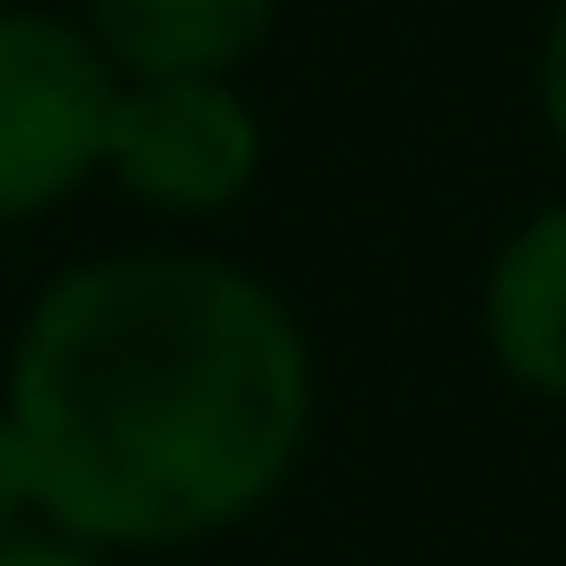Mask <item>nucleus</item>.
Here are the masks:
<instances>
[{
	"instance_id": "f257e3e1",
	"label": "nucleus",
	"mask_w": 566,
	"mask_h": 566,
	"mask_svg": "<svg viewBox=\"0 0 566 566\" xmlns=\"http://www.w3.org/2000/svg\"><path fill=\"white\" fill-rule=\"evenodd\" d=\"M0 416L27 504L88 548H186L248 522L310 442L318 363L292 301L186 248L62 265L9 345Z\"/></svg>"
},
{
	"instance_id": "f03ea898",
	"label": "nucleus",
	"mask_w": 566,
	"mask_h": 566,
	"mask_svg": "<svg viewBox=\"0 0 566 566\" xmlns=\"http://www.w3.org/2000/svg\"><path fill=\"white\" fill-rule=\"evenodd\" d=\"M265 168V115L239 88V71H177V80H115L97 177H115L133 203L212 221L230 212Z\"/></svg>"
},
{
	"instance_id": "7ed1b4c3",
	"label": "nucleus",
	"mask_w": 566,
	"mask_h": 566,
	"mask_svg": "<svg viewBox=\"0 0 566 566\" xmlns=\"http://www.w3.org/2000/svg\"><path fill=\"white\" fill-rule=\"evenodd\" d=\"M115 71L80 18L0 0V230L71 203L97 177Z\"/></svg>"
},
{
	"instance_id": "20e7f679",
	"label": "nucleus",
	"mask_w": 566,
	"mask_h": 566,
	"mask_svg": "<svg viewBox=\"0 0 566 566\" xmlns=\"http://www.w3.org/2000/svg\"><path fill=\"white\" fill-rule=\"evenodd\" d=\"M478 327L522 398L566 407V203H539L531 221L504 230V248L486 256Z\"/></svg>"
},
{
	"instance_id": "39448f33",
	"label": "nucleus",
	"mask_w": 566,
	"mask_h": 566,
	"mask_svg": "<svg viewBox=\"0 0 566 566\" xmlns=\"http://www.w3.org/2000/svg\"><path fill=\"white\" fill-rule=\"evenodd\" d=\"M274 18H283V0H80V27L115 80L239 71L274 35Z\"/></svg>"
},
{
	"instance_id": "423d86ee",
	"label": "nucleus",
	"mask_w": 566,
	"mask_h": 566,
	"mask_svg": "<svg viewBox=\"0 0 566 566\" xmlns=\"http://www.w3.org/2000/svg\"><path fill=\"white\" fill-rule=\"evenodd\" d=\"M531 106H539V124H548V142H557V159H566V0L548 9L539 53H531Z\"/></svg>"
},
{
	"instance_id": "0eeeda50",
	"label": "nucleus",
	"mask_w": 566,
	"mask_h": 566,
	"mask_svg": "<svg viewBox=\"0 0 566 566\" xmlns=\"http://www.w3.org/2000/svg\"><path fill=\"white\" fill-rule=\"evenodd\" d=\"M0 566H106V548L71 531H0Z\"/></svg>"
},
{
	"instance_id": "6e6552de",
	"label": "nucleus",
	"mask_w": 566,
	"mask_h": 566,
	"mask_svg": "<svg viewBox=\"0 0 566 566\" xmlns=\"http://www.w3.org/2000/svg\"><path fill=\"white\" fill-rule=\"evenodd\" d=\"M18 513H27V460H18V433L0 416V531H18Z\"/></svg>"
}]
</instances>
